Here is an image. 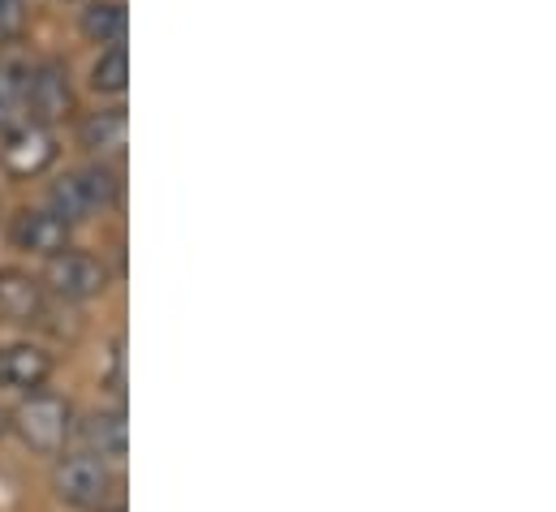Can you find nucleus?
Segmentation results:
<instances>
[{
  "instance_id": "obj_4",
  "label": "nucleus",
  "mask_w": 556,
  "mask_h": 512,
  "mask_svg": "<svg viewBox=\"0 0 556 512\" xmlns=\"http://www.w3.org/2000/svg\"><path fill=\"white\" fill-rule=\"evenodd\" d=\"M39 284L52 289V293L65 297V302H91V297H100V293L109 289V267L91 255V251H74V246H65L61 255L48 258Z\"/></svg>"
},
{
  "instance_id": "obj_14",
  "label": "nucleus",
  "mask_w": 556,
  "mask_h": 512,
  "mask_svg": "<svg viewBox=\"0 0 556 512\" xmlns=\"http://www.w3.org/2000/svg\"><path fill=\"white\" fill-rule=\"evenodd\" d=\"M91 87H96L100 95H122V91L130 87V56H126L122 43H113V48H104V52L96 56V65H91Z\"/></svg>"
},
{
  "instance_id": "obj_17",
  "label": "nucleus",
  "mask_w": 556,
  "mask_h": 512,
  "mask_svg": "<svg viewBox=\"0 0 556 512\" xmlns=\"http://www.w3.org/2000/svg\"><path fill=\"white\" fill-rule=\"evenodd\" d=\"M4 431H9V413L0 409V435H4Z\"/></svg>"
},
{
  "instance_id": "obj_6",
  "label": "nucleus",
  "mask_w": 556,
  "mask_h": 512,
  "mask_svg": "<svg viewBox=\"0 0 556 512\" xmlns=\"http://www.w3.org/2000/svg\"><path fill=\"white\" fill-rule=\"evenodd\" d=\"M52 164H56V138H52V129L26 121V126L4 133V142H0V168L9 177H39Z\"/></svg>"
},
{
  "instance_id": "obj_15",
  "label": "nucleus",
  "mask_w": 556,
  "mask_h": 512,
  "mask_svg": "<svg viewBox=\"0 0 556 512\" xmlns=\"http://www.w3.org/2000/svg\"><path fill=\"white\" fill-rule=\"evenodd\" d=\"M30 0H0V43H13V39H22V30H26V9Z\"/></svg>"
},
{
  "instance_id": "obj_3",
  "label": "nucleus",
  "mask_w": 556,
  "mask_h": 512,
  "mask_svg": "<svg viewBox=\"0 0 556 512\" xmlns=\"http://www.w3.org/2000/svg\"><path fill=\"white\" fill-rule=\"evenodd\" d=\"M113 203H117V177L104 164L74 168V172H65V181H56L48 190V212L61 216L65 225L87 220V216H96V212H104Z\"/></svg>"
},
{
  "instance_id": "obj_7",
  "label": "nucleus",
  "mask_w": 556,
  "mask_h": 512,
  "mask_svg": "<svg viewBox=\"0 0 556 512\" xmlns=\"http://www.w3.org/2000/svg\"><path fill=\"white\" fill-rule=\"evenodd\" d=\"M56 362L43 345H30V341H13V345H0V387L4 392H43V384L52 380Z\"/></svg>"
},
{
  "instance_id": "obj_16",
  "label": "nucleus",
  "mask_w": 556,
  "mask_h": 512,
  "mask_svg": "<svg viewBox=\"0 0 556 512\" xmlns=\"http://www.w3.org/2000/svg\"><path fill=\"white\" fill-rule=\"evenodd\" d=\"M100 512H126V504H117V500H113V504H104Z\"/></svg>"
},
{
  "instance_id": "obj_11",
  "label": "nucleus",
  "mask_w": 556,
  "mask_h": 512,
  "mask_svg": "<svg viewBox=\"0 0 556 512\" xmlns=\"http://www.w3.org/2000/svg\"><path fill=\"white\" fill-rule=\"evenodd\" d=\"M126 4L122 0H91L87 9H83V17H78V26H83V35L91 39V43H122L126 39Z\"/></svg>"
},
{
  "instance_id": "obj_13",
  "label": "nucleus",
  "mask_w": 556,
  "mask_h": 512,
  "mask_svg": "<svg viewBox=\"0 0 556 512\" xmlns=\"http://www.w3.org/2000/svg\"><path fill=\"white\" fill-rule=\"evenodd\" d=\"M26 126V69L0 61V133Z\"/></svg>"
},
{
  "instance_id": "obj_8",
  "label": "nucleus",
  "mask_w": 556,
  "mask_h": 512,
  "mask_svg": "<svg viewBox=\"0 0 556 512\" xmlns=\"http://www.w3.org/2000/svg\"><path fill=\"white\" fill-rule=\"evenodd\" d=\"M9 242H13V251H22V255L52 258L70 246V225H65L61 216L43 212V207H26V212H17L13 225H9Z\"/></svg>"
},
{
  "instance_id": "obj_5",
  "label": "nucleus",
  "mask_w": 556,
  "mask_h": 512,
  "mask_svg": "<svg viewBox=\"0 0 556 512\" xmlns=\"http://www.w3.org/2000/svg\"><path fill=\"white\" fill-rule=\"evenodd\" d=\"M74 108V91L70 78L56 61H39L26 69V121L30 126H52Z\"/></svg>"
},
{
  "instance_id": "obj_10",
  "label": "nucleus",
  "mask_w": 556,
  "mask_h": 512,
  "mask_svg": "<svg viewBox=\"0 0 556 512\" xmlns=\"http://www.w3.org/2000/svg\"><path fill=\"white\" fill-rule=\"evenodd\" d=\"M83 435H87V452L104 457L109 465L126 461V413L122 409H96L83 422Z\"/></svg>"
},
{
  "instance_id": "obj_1",
  "label": "nucleus",
  "mask_w": 556,
  "mask_h": 512,
  "mask_svg": "<svg viewBox=\"0 0 556 512\" xmlns=\"http://www.w3.org/2000/svg\"><path fill=\"white\" fill-rule=\"evenodd\" d=\"M9 431L22 439L26 452L35 457H61L70 435H74V405L56 392H30L13 413H9Z\"/></svg>"
},
{
  "instance_id": "obj_9",
  "label": "nucleus",
  "mask_w": 556,
  "mask_h": 512,
  "mask_svg": "<svg viewBox=\"0 0 556 512\" xmlns=\"http://www.w3.org/2000/svg\"><path fill=\"white\" fill-rule=\"evenodd\" d=\"M43 302L48 289L39 284V276L22 267H0V323H35L43 319Z\"/></svg>"
},
{
  "instance_id": "obj_2",
  "label": "nucleus",
  "mask_w": 556,
  "mask_h": 512,
  "mask_svg": "<svg viewBox=\"0 0 556 512\" xmlns=\"http://www.w3.org/2000/svg\"><path fill=\"white\" fill-rule=\"evenodd\" d=\"M113 487H117V474L104 457L96 452H61L56 465H52V496L65 504V509L78 512H100L104 504H113Z\"/></svg>"
},
{
  "instance_id": "obj_12",
  "label": "nucleus",
  "mask_w": 556,
  "mask_h": 512,
  "mask_svg": "<svg viewBox=\"0 0 556 512\" xmlns=\"http://www.w3.org/2000/svg\"><path fill=\"white\" fill-rule=\"evenodd\" d=\"M83 146L87 151H100V155H109V151H122L126 146V133H130V121H126V108H104V113H91L87 121H83Z\"/></svg>"
}]
</instances>
